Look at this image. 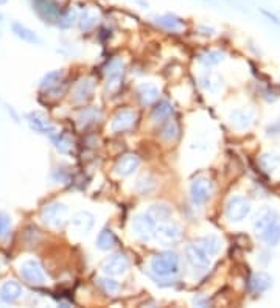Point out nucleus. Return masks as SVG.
I'll list each match as a JSON object with an SVG mask.
<instances>
[{
	"instance_id": "obj_1",
	"label": "nucleus",
	"mask_w": 280,
	"mask_h": 308,
	"mask_svg": "<svg viewBox=\"0 0 280 308\" xmlns=\"http://www.w3.org/2000/svg\"><path fill=\"white\" fill-rule=\"evenodd\" d=\"M149 268H151V272H153L156 277L167 279L171 276H176L179 272V268H181L179 257L173 252L157 254L151 258Z\"/></svg>"
},
{
	"instance_id": "obj_2",
	"label": "nucleus",
	"mask_w": 280,
	"mask_h": 308,
	"mask_svg": "<svg viewBox=\"0 0 280 308\" xmlns=\"http://www.w3.org/2000/svg\"><path fill=\"white\" fill-rule=\"evenodd\" d=\"M157 221L151 218L148 213H139L131 221V231L140 241L149 243L154 241V231Z\"/></svg>"
},
{
	"instance_id": "obj_3",
	"label": "nucleus",
	"mask_w": 280,
	"mask_h": 308,
	"mask_svg": "<svg viewBox=\"0 0 280 308\" xmlns=\"http://www.w3.org/2000/svg\"><path fill=\"white\" fill-rule=\"evenodd\" d=\"M182 229L178 223L174 221H160L156 224L154 231V241L160 246H171L181 238Z\"/></svg>"
},
{
	"instance_id": "obj_4",
	"label": "nucleus",
	"mask_w": 280,
	"mask_h": 308,
	"mask_svg": "<svg viewBox=\"0 0 280 308\" xmlns=\"http://www.w3.org/2000/svg\"><path fill=\"white\" fill-rule=\"evenodd\" d=\"M252 207H251V201L244 196L235 195L232 196L227 204H226V217L229 221L232 223H241L244 221L251 213Z\"/></svg>"
},
{
	"instance_id": "obj_5",
	"label": "nucleus",
	"mask_w": 280,
	"mask_h": 308,
	"mask_svg": "<svg viewBox=\"0 0 280 308\" xmlns=\"http://www.w3.org/2000/svg\"><path fill=\"white\" fill-rule=\"evenodd\" d=\"M190 195L195 204H206L213 195V182L207 176H198L190 184Z\"/></svg>"
},
{
	"instance_id": "obj_6",
	"label": "nucleus",
	"mask_w": 280,
	"mask_h": 308,
	"mask_svg": "<svg viewBox=\"0 0 280 308\" xmlns=\"http://www.w3.org/2000/svg\"><path fill=\"white\" fill-rule=\"evenodd\" d=\"M276 223H279L277 212L271 207H262L254 217V233L259 238L262 233H265L270 228H273Z\"/></svg>"
},
{
	"instance_id": "obj_7",
	"label": "nucleus",
	"mask_w": 280,
	"mask_h": 308,
	"mask_svg": "<svg viewBox=\"0 0 280 308\" xmlns=\"http://www.w3.org/2000/svg\"><path fill=\"white\" fill-rule=\"evenodd\" d=\"M67 213H69V209L64 204L52 203L42 209L41 218L45 224H49V226H52V228H61L66 221Z\"/></svg>"
},
{
	"instance_id": "obj_8",
	"label": "nucleus",
	"mask_w": 280,
	"mask_h": 308,
	"mask_svg": "<svg viewBox=\"0 0 280 308\" xmlns=\"http://www.w3.org/2000/svg\"><path fill=\"white\" fill-rule=\"evenodd\" d=\"M100 268L106 276L117 277V276L125 274L128 271V268H130V260L123 254H112L103 260Z\"/></svg>"
},
{
	"instance_id": "obj_9",
	"label": "nucleus",
	"mask_w": 280,
	"mask_h": 308,
	"mask_svg": "<svg viewBox=\"0 0 280 308\" xmlns=\"http://www.w3.org/2000/svg\"><path fill=\"white\" fill-rule=\"evenodd\" d=\"M123 61L120 58H114L111 63H108L106 70V90L109 93H114L120 89L122 86V79H123Z\"/></svg>"
},
{
	"instance_id": "obj_10",
	"label": "nucleus",
	"mask_w": 280,
	"mask_h": 308,
	"mask_svg": "<svg viewBox=\"0 0 280 308\" xmlns=\"http://www.w3.org/2000/svg\"><path fill=\"white\" fill-rule=\"evenodd\" d=\"M20 276L23 280L28 282L30 285H44L47 280L44 269L39 265L38 260H25V262L20 265Z\"/></svg>"
},
{
	"instance_id": "obj_11",
	"label": "nucleus",
	"mask_w": 280,
	"mask_h": 308,
	"mask_svg": "<svg viewBox=\"0 0 280 308\" xmlns=\"http://www.w3.org/2000/svg\"><path fill=\"white\" fill-rule=\"evenodd\" d=\"M185 258L192 265V268L198 271H207L212 265V257H209L196 243L185 247Z\"/></svg>"
},
{
	"instance_id": "obj_12",
	"label": "nucleus",
	"mask_w": 280,
	"mask_h": 308,
	"mask_svg": "<svg viewBox=\"0 0 280 308\" xmlns=\"http://www.w3.org/2000/svg\"><path fill=\"white\" fill-rule=\"evenodd\" d=\"M229 120L230 125L238 129V131H244V129H249L255 120V111L252 108H238L233 109L229 114Z\"/></svg>"
},
{
	"instance_id": "obj_13",
	"label": "nucleus",
	"mask_w": 280,
	"mask_h": 308,
	"mask_svg": "<svg viewBox=\"0 0 280 308\" xmlns=\"http://www.w3.org/2000/svg\"><path fill=\"white\" fill-rule=\"evenodd\" d=\"M93 224H95V218L90 212L87 210H83V212H78L72 217L70 220V229L72 232H75L76 235H86L92 231Z\"/></svg>"
},
{
	"instance_id": "obj_14",
	"label": "nucleus",
	"mask_w": 280,
	"mask_h": 308,
	"mask_svg": "<svg viewBox=\"0 0 280 308\" xmlns=\"http://www.w3.org/2000/svg\"><path fill=\"white\" fill-rule=\"evenodd\" d=\"M137 120V114L131 109H123L119 111L111 122V131L112 133H125L130 128H133V125Z\"/></svg>"
},
{
	"instance_id": "obj_15",
	"label": "nucleus",
	"mask_w": 280,
	"mask_h": 308,
	"mask_svg": "<svg viewBox=\"0 0 280 308\" xmlns=\"http://www.w3.org/2000/svg\"><path fill=\"white\" fill-rule=\"evenodd\" d=\"M139 165H140V159L136 156V154H125V156H122L119 160H117L114 171L117 176L128 177L139 168Z\"/></svg>"
},
{
	"instance_id": "obj_16",
	"label": "nucleus",
	"mask_w": 280,
	"mask_h": 308,
	"mask_svg": "<svg viewBox=\"0 0 280 308\" xmlns=\"http://www.w3.org/2000/svg\"><path fill=\"white\" fill-rule=\"evenodd\" d=\"M196 244L209 255V257H216L221 249H223V241L216 235H206L203 238L196 240Z\"/></svg>"
},
{
	"instance_id": "obj_17",
	"label": "nucleus",
	"mask_w": 280,
	"mask_h": 308,
	"mask_svg": "<svg viewBox=\"0 0 280 308\" xmlns=\"http://www.w3.org/2000/svg\"><path fill=\"white\" fill-rule=\"evenodd\" d=\"M93 90H95V81H93L92 78H84V79H81L75 90H73V101L75 103H84L87 101L90 97H92V93Z\"/></svg>"
},
{
	"instance_id": "obj_18",
	"label": "nucleus",
	"mask_w": 280,
	"mask_h": 308,
	"mask_svg": "<svg viewBox=\"0 0 280 308\" xmlns=\"http://www.w3.org/2000/svg\"><path fill=\"white\" fill-rule=\"evenodd\" d=\"M20 296H22V287L16 280H6L2 285V288H0V299L6 304L16 302Z\"/></svg>"
},
{
	"instance_id": "obj_19",
	"label": "nucleus",
	"mask_w": 280,
	"mask_h": 308,
	"mask_svg": "<svg viewBox=\"0 0 280 308\" xmlns=\"http://www.w3.org/2000/svg\"><path fill=\"white\" fill-rule=\"evenodd\" d=\"M137 95L143 104L149 106V104H154L159 100L160 90L156 84H153V82H143V84H140L137 87Z\"/></svg>"
},
{
	"instance_id": "obj_20",
	"label": "nucleus",
	"mask_w": 280,
	"mask_h": 308,
	"mask_svg": "<svg viewBox=\"0 0 280 308\" xmlns=\"http://www.w3.org/2000/svg\"><path fill=\"white\" fill-rule=\"evenodd\" d=\"M200 84L201 87L209 92V93H216L221 86H223V78H221L219 74L216 72H210V70H207V72H204L201 77H200Z\"/></svg>"
},
{
	"instance_id": "obj_21",
	"label": "nucleus",
	"mask_w": 280,
	"mask_h": 308,
	"mask_svg": "<svg viewBox=\"0 0 280 308\" xmlns=\"http://www.w3.org/2000/svg\"><path fill=\"white\" fill-rule=\"evenodd\" d=\"M38 13L44 19H58L61 16V9L55 0H34Z\"/></svg>"
},
{
	"instance_id": "obj_22",
	"label": "nucleus",
	"mask_w": 280,
	"mask_h": 308,
	"mask_svg": "<svg viewBox=\"0 0 280 308\" xmlns=\"http://www.w3.org/2000/svg\"><path fill=\"white\" fill-rule=\"evenodd\" d=\"M28 123L33 129H36L39 133H44V134H53L55 133V128L50 125L49 118L45 115L39 114V112H31L28 114Z\"/></svg>"
},
{
	"instance_id": "obj_23",
	"label": "nucleus",
	"mask_w": 280,
	"mask_h": 308,
	"mask_svg": "<svg viewBox=\"0 0 280 308\" xmlns=\"http://www.w3.org/2000/svg\"><path fill=\"white\" fill-rule=\"evenodd\" d=\"M273 279L266 272H255L249 280V287L254 293H265L271 288Z\"/></svg>"
},
{
	"instance_id": "obj_24",
	"label": "nucleus",
	"mask_w": 280,
	"mask_h": 308,
	"mask_svg": "<svg viewBox=\"0 0 280 308\" xmlns=\"http://www.w3.org/2000/svg\"><path fill=\"white\" fill-rule=\"evenodd\" d=\"M171 114H173V104L167 100H162L156 104V108L153 109L151 120H153V123H156V125H160L165 120H168Z\"/></svg>"
},
{
	"instance_id": "obj_25",
	"label": "nucleus",
	"mask_w": 280,
	"mask_h": 308,
	"mask_svg": "<svg viewBox=\"0 0 280 308\" xmlns=\"http://www.w3.org/2000/svg\"><path fill=\"white\" fill-rule=\"evenodd\" d=\"M156 23L168 31H181L184 28V22L174 14H162L156 17Z\"/></svg>"
},
{
	"instance_id": "obj_26",
	"label": "nucleus",
	"mask_w": 280,
	"mask_h": 308,
	"mask_svg": "<svg viewBox=\"0 0 280 308\" xmlns=\"http://www.w3.org/2000/svg\"><path fill=\"white\" fill-rule=\"evenodd\" d=\"M117 244V236L111 229H103L97 236V247L100 251H111Z\"/></svg>"
},
{
	"instance_id": "obj_27",
	"label": "nucleus",
	"mask_w": 280,
	"mask_h": 308,
	"mask_svg": "<svg viewBox=\"0 0 280 308\" xmlns=\"http://www.w3.org/2000/svg\"><path fill=\"white\" fill-rule=\"evenodd\" d=\"M146 213H148V215L153 218V220H156L157 223H160V221L170 220L171 215H173V210H171V207H170L168 204L159 203V204H153V206H151Z\"/></svg>"
},
{
	"instance_id": "obj_28",
	"label": "nucleus",
	"mask_w": 280,
	"mask_h": 308,
	"mask_svg": "<svg viewBox=\"0 0 280 308\" xmlns=\"http://www.w3.org/2000/svg\"><path fill=\"white\" fill-rule=\"evenodd\" d=\"M226 55L219 50H209V52H204L198 56V61H200L204 67H213V66H218L219 63L224 61Z\"/></svg>"
},
{
	"instance_id": "obj_29",
	"label": "nucleus",
	"mask_w": 280,
	"mask_h": 308,
	"mask_svg": "<svg viewBox=\"0 0 280 308\" xmlns=\"http://www.w3.org/2000/svg\"><path fill=\"white\" fill-rule=\"evenodd\" d=\"M259 163L260 167L266 171V173H271L277 168V165L280 163V156L274 151H270V153H265L260 156L259 159Z\"/></svg>"
},
{
	"instance_id": "obj_30",
	"label": "nucleus",
	"mask_w": 280,
	"mask_h": 308,
	"mask_svg": "<svg viewBox=\"0 0 280 308\" xmlns=\"http://www.w3.org/2000/svg\"><path fill=\"white\" fill-rule=\"evenodd\" d=\"M259 240L260 241H263L266 246H277L279 243H280V221L279 223H276L273 228H270L268 229L265 233H262L260 236H259Z\"/></svg>"
},
{
	"instance_id": "obj_31",
	"label": "nucleus",
	"mask_w": 280,
	"mask_h": 308,
	"mask_svg": "<svg viewBox=\"0 0 280 308\" xmlns=\"http://www.w3.org/2000/svg\"><path fill=\"white\" fill-rule=\"evenodd\" d=\"M13 31L16 33V36L20 38L22 41L25 42H31V44H39L41 39L34 34V31H31L30 28H27L25 25H22V23H13Z\"/></svg>"
},
{
	"instance_id": "obj_32",
	"label": "nucleus",
	"mask_w": 280,
	"mask_h": 308,
	"mask_svg": "<svg viewBox=\"0 0 280 308\" xmlns=\"http://www.w3.org/2000/svg\"><path fill=\"white\" fill-rule=\"evenodd\" d=\"M98 20H100L98 13H95V11H92V9H86L83 16L79 17V28L83 31H89L92 28H95Z\"/></svg>"
},
{
	"instance_id": "obj_33",
	"label": "nucleus",
	"mask_w": 280,
	"mask_h": 308,
	"mask_svg": "<svg viewBox=\"0 0 280 308\" xmlns=\"http://www.w3.org/2000/svg\"><path fill=\"white\" fill-rule=\"evenodd\" d=\"M50 139H52V142L55 144V147L60 150L61 153H70L72 151V147H73V144H72V140H70L67 136H64V134H50Z\"/></svg>"
},
{
	"instance_id": "obj_34",
	"label": "nucleus",
	"mask_w": 280,
	"mask_h": 308,
	"mask_svg": "<svg viewBox=\"0 0 280 308\" xmlns=\"http://www.w3.org/2000/svg\"><path fill=\"white\" fill-rule=\"evenodd\" d=\"M154 187H156V182H154L153 177H149V176L139 177L137 182H136V190H137L139 193H142V195L153 192Z\"/></svg>"
},
{
	"instance_id": "obj_35",
	"label": "nucleus",
	"mask_w": 280,
	"mask_h": 308,
	"mask_svg": "<svg viewBox=\"0 0 280 308\" xmlns=\"http://www.w3.org/2000/svg\"><path fill=\"white\" fill-rule=\"evenodd\" d=\"M98 285L101 287V290L104 293H108V294H117L120 290V283L114 280L111 276H106V277H101L98 279Z\"/></svg>"
},
{
	"instance_id": "obj_36",
	"label": "nucleus",
	"mask_w": 280,
	"mask_h": 308,
	"mask_svg": "<svg viewBox=\"0 0 280 308\" xmlns=\"http://www.w3.org/2000/svg\"><path fill=\"white\" fill-rule=\"evenodd\" d=\"M63 78V70H53V72L47 74L41 82V87L42 89H50V87H55L58 82L61 81Z\"/></svg>"
},
{
	"instance_id": "obj_37",
	"label": "nucleus",
	"mask_w": 280,
	"mask_h": 308,
	"mask_svg": "<svg viewBox=\"0 0 280 308\" xmlns=\"http://www.w3.org/2000/svg\"><path fill=\"white\" fill-rule=\"evenodd\" d=\"M100 115L101 114L97 109H86V111L81 112V115H79V123L83 125V126H87V125H90L93 122H97L98 118H100Z\"/></svg>"
},
{
	"instance_id": "obj_38",
	"label": "nucleus",
	"mask_w": 280,
	"mask_h": 308,
	"mask_svg": "<svg viewBox=\"0 0 280 308\" xmlns=\"http://www.w3.org/2000/svg\"><path fill=\"white\" fill-rule=\"evenodd\" d=\"M75 20H76V13L72 9H69V11H66L64 16H60V25L63 28H67V27L72 25Z\"/></svg>"
},
{
	"instance_id": "obj_39",
	"label": "nucleus",
	"mask_w": 280,
	"mask_h": 308,
	"mask_svg": "<svg viewBox=\"0 0 280 308\" xmlns=\"http://www.w3.org/2000/svg\"><path fill=\"white\" fill-rule=\"evenodd\" d=\"M178 136V126H176V123L174 122H168L167 125H165V128L162 129V137L163 139H174Z\"/></svg>"
},
{
	"instance_id": "obj_40",
	"label": "nucleus",
	"mask_w": 280,
	"mask_h": 308,
	"mask_svg": "<svg viewBox=\"0 0 280 308\" xmlns=\"http://www.w3.org/2000/svg\"><path fill=\"white\" fill-rule=\"evenodd\" d=\"M9 224H11V220L6 213H2L0 212V236H3L8 229H9Z\"/></svg>"
},
{
	"instance_id": "obj_41",
	"label": "nucleus",
	"mask_w": 280,
	"mask_h": 308,
	"mask_svg": "<svg viewBox=\"0 0 280 308\" xmlns=\"http://www.w3.org/2000/svg\"><path fill=\"white\" fill-rule=\"evenodd\" d=\"M266 134H268V136H277V134H280V118H277L276 122H273L271 125L266 126Z\"/></svg>"
},
{
	"instance_id": "obj_42",
	"label": "nucleus",
	"mask_w": 280,
	"mask_h": 308,
	"mask_svg": "<svg viewBox=\"0 0 280 308\" xmlns=\"http://www.w3.org/2000/svg\"><path fill=\"white\" fill-rule=\"evenodd\" d=\"M260 13L265 16V17H268L271 22H274L276 25H280V20H279V17L276 16V14H273V13H270V11H266V9H260Z\"/></svg>"
}]
</instances>
